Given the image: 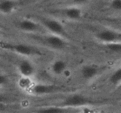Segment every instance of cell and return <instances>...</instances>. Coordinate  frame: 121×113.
Instances as JSON below:
<instances>
[{"mask_svg":"<svg viewBox=\"0 0 121 113\" xmlns=\"http://www.w3.org/2000/svg\"><path fill=\"white\" fill-rule=\"evenodd\" d=\"M30 41L54 51H62L69 46L68 39L52 33H26Z\"/></svg>","mask_w":121,"mask_h":113,"instance_id":"cell-1","label":"cell"},{"mask_svg":"<svg viewBox=\"0 0 121 113\" xmlns=\"http://www.w3.org/2000/svg\"><path fill=\"white\" fill-rule=\"evenodd\" d=\"M106 103L107 100H95L88 98L80 94H72L68 95L61 102L56 103L55 105L72 109V108H87L89 106L96 105H104V104H106Z\"/></svg>","mask_w":121,"mask_h":113,"instance_id":"cell-2","label":"cell"},{"mask_svg":"<svg viewBox=\"0 0 121 113\" xmlns=\"http://www.w3.org/2000/svg\"><path fill=\"white\" fill-rule=\"evenodd\" d=\"M34 19L42 25L48 32L62 36L66 39H70L69 32L59 20L46 16H35Z\"/></svg>","mask_w":121,"mask_h":113,"instance_id":"cell-3","label":"cell"},{"mask_svg":"<svg viewBox=\"0 0 121 113\" xmlns=\"http://www.w3.org/2000/svg\"><path fill=\"white\" fill-rule=\"evenodd\" d=\"M0 48L23 57H36L41 54V52L38 48L24 43L1 42Z\"/></svg>","mask_w":121,"mask_h":113,"instance_id":"cell-4","label":"cell"},{"mask_svg":"<svg viewBox=\"0 0 121 113\" xmlns=\"http://www.w3.org/2000/svg\"><path fill=\"white\" fill-rule=\"evenodd\" d=\"M72 90L73 89L62 85H53V84L38 83L29 88V93L35 96H45L60 94Z\"/></svg>","mask_w":121,"mask_h":113,"instance_id":"cell-5","label":"cell"},{"mask_svg":"<svg viewBox=\"0 0 121 113\" xmlns=\"http://www.w3.org/2000/svg\"><path fill=\"white\" fill-rule=\"evenodd\" d=\"M48 12L52 15L61 17L69 20H80L83 16V11L78 6L64 5V7L51 8Z\"/></svg>","mask_w":121,"mask_h":113,"instance_id":"cell-6","label":"cell"},{"mask_svg":"<svg viewBox=\"0 0 121 113\" xmlns=\"http://www.w3.org/2000/svg\"><path fill=\"white\" fill-rule=\"evenodd\" d=\"M15 27L19 30L25 33H46L47 30L35 19L25 18L15 23Z\"/></svg>","mask_w":121,"mask_h":113,"instance_id":"cell-7","label":"cell"},{"mask_svg":"<svg viewBox=\"0 0 121 113\" xmlns=\"http://www.w3.org/2000/svg\"><path fill=\"white\" fill-rule=\"evenodd\" d=\"M95 38L102 44L121 42V32L112 29H102L95 33Z\"/></svg>","mask_w":121,"mask_h":113,"instance_id":"cell-8","label":"cell"},{"mask_svg":"<svg viewBox=\"0 0 121 113\" xmlns=\"http://www.w3.org/2000/svg\"><path fill=\"white\" fill-rule=\"evenodd\" d=\"M17 71L23 78H32L36 74L37 69L35 64L28 59H23L17 63Z\"/></svg>","mask_w":121,"mask_h":113,"instance_id":"cell-9","label":"cell"},{"mask_svg":"<svg viewBox=\"0 0 121 113\" xmlns=\"http://www.w3.org/2000/svg\"><path fill=\"white\" fill-rule=\"evenodd\" d=\"M102 68L95 65L87 64L82 66L81 69V75L83 79L91 80L101 73Z\"/></svg>","mask_w":121,"mask_h":113,"instance_id":"cell-10","label":"cell"},{"mask_svg":"<svg viewBox=\"0 0 121 113\" xmlns=\"http://www.w3.org/2000/svg\"><path fill=\"white\" fill-rule=\"evenodd\" d=\"M67 63L65 60L58 59L52 63L50 69H51V72L53 75L59 76V75L64 74V72L67 69Z\"/></svg>","mask_w":121,"mask_h":113,"instance_id":"cell-11","label":"cell"},{"mask_svg":"<svg viewBox=\"0 0 121 113\" xmlns=\"http://www.w3.org/2000/svg\"><path fill=\"white\" fill-rule=\"evenodd\" d=\"M17 6L16 0H0V12L3 14H10Z\"/></svg>","mask_w":121,"mask_h":113,"instance_id":"cell-12","label":"cell"},{"mask_svg":"<svg viewBox=\"0 0 121 113\" xmlns=\"http://www.w3.org/2000/svg\"><path fill=\"white\" fill-rule=\"evenodd\" d=\"M71 109H72V108H68L58 106L56 105H52L50 106L41 107L39 108L37 112H41V113H62V112H68Z\"/></svg>","mask_w":121,"mask_h":113,"instance_id":"cell-13","label":"cell"},{"mask_svg":"<svg viewBox=\"0 0 121 113\" xmlns=\"http://www.w3.org/2000/svg\"><path fill=\"white\" fill-rule=\"evenodd\" d=\"M108 81L111 85L114 86L121 85V66L111 73L108 78Z\"/></svg>","mask_w":121,"mask_h":113,"instance_id":"cell-14","label":"cell"},{"mask_svg":"<svg viewBox=\"0 0 121 113\" xmlns=\"http://www.w3.org/2000/svg\"><path fill=\"white\" fill-rule=\"evenodd\" d=\"M103 47L113 53H121V42H110L102 44Z\"/></svg>","mask_w":121,"mask_h":113,"instance_id":"cell-15","label":"cell"},{"mask_svg":"<svg viewBox=\"0 0 121 113\" xmlns=\"http://www.w3.org/2000/svg\"><path fill=\"white\" fill-rule=\"evenodd\" d=\"M90 0H60L59 5H72V6H78L88 2Z\"/></svg>","mask_w":121,"mask_h":113,"instance_id":"cell-16","label":"cell"},{"mask_svg":"<svg viewBox=\"0 0 121 113\" xmlns=\"http://www.w3.org/2000/svg\"><path fill=\"white\" fill-rule=\"evenodd\" d=\"M110 8L117 11H121V0H111L110 2Z\"/></svg>","mask_w":121,"mask_h":113,"instance_id":"cell-17","label":"cell"},{"mask_svg":"<svg viewBox=\"0 0 121 113\" xmlns=\"http://www.w3.org/2000/svg\"><path fill=\"white\" fill-rule=\"evenodd\" d=\"M9 81V78L8 75L4 74H0V87L7 85Z\"/></svg>","mask_w":121,"mask_h":113,"instance_id":"cell-18","label":"cell"},{"mask_svg":"<svg viewBox=\"0 0 121 113\" xmlns=\"http://www.w3.org/2000/svg\"><path fill=\"white\" fill-rule=\"evenodd\" d=\"M104 20H106V21H114V22H118L121 23V18H115V19H105Z\"/></svg>","mask_w":121,"mask_h":113,"instance_id":"cell-19","label":"cell"},{"mask_svg":"<svg viewBox=\"0 0 121 113\" xmlns=\"http://www.w3.org/2000/svg\"><path fill=\"white\" fill-rule=\"evenodd\" d=\"M3 35H4V32H3L2 30H1V29H0V39H1V38L3 36Z\"/></svg>","mask_w":121,"mask_h":113,"instance_id":"cell-20","label":"cell"},{"mask_svg":"<svg viewBox=\"0 0 121 113\" xmlns=\"http://www.w3.org/2000/svg\"><path fill=\"white\" fill-rule=\"evenodd\" d=\"M120 86H121V85H120Z\"/></svg>","mask_w":121,"mask_h":113,"instance_id":"cell-21","label":"cell"}]
</instances>
